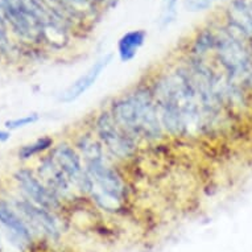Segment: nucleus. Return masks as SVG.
<instances>
[{
  "label": "nucleus",
  "mask_w": 252,
  "mask_h": 252,
  "mask_svg": "<svg viewBox=\"0 0 252 252\" xmlns=\"http://www.w3.org/2000/svg\"><path fill=\"white\" fill-rule=\"evenodd\" d=\"M52 3L63 17L86 20L98 15L100 0H52Z\"/></svg>",
  "instance_id": "12"
},
{
  "label": "nucleus",
  "mask_w": 252,
  "mask_h": 252,
  "mask_svg": "<svg viewBox=\"0 0 252 252\" xmlns=\"http://www.w3.org/2000/svg\"><path fill=\"white\" fill-rule=\"evenodd\" d=\"M37 177L41 180L50 191H53L58 198L63 201L74 199L78 193L75 191L74 186L63 174L58 165L49 156V153L40 160V165L37 168Z\"/></svg>",
  "instance_id": "8"
},
{
  "label": "nucleus",
  "mask_w": 252,
  "mask_h": 252,
  "mask_svg": "<svg viewBox=\"0 0 252 252\" xmlns=\"http://www.w3.org/2000/svg\"><path fill=\"white\" fill-rule=\"evenodd\" d=\"M13 178L17 182L20 190L24 193L25 198L32 201L38 206L45 207L54 213H57L63 206L61 199L58 198L53 191H50L45 184L37 177V174H34L31 169H27V168L17 169Z\"/></svg>",
  "instance_id": "7"
},
{
  "label": "nucleus",
  "mask_w": 252,
  "mask_h": 252,
  "mask_svg": "<svg viewBox=\"0 0 252 252\" xmlns=\"http://www.w3.org/2000/svg\"><path fill=\"white\" fill-rule=\"evenodd\" d=\"M71 143L82 156L85 169L90 178L87 199L107 213H118L127 206L129 199L127 181L90 127L77 131Z\"/></svg>",
  "instance_id": "2"
},
{
  "label": "nucleus",
  "mask_w": 252,
  "mask_h": 252,
  "mask_svg": "<svg viewBox=\"0 0 252 252\" xmlns=\"http://www.w3.org/2000/svg\"><path fill=\"white\" fill-rule=\"evenodd\" d=\"M54 139L52 136H42L37 140H34L33 143H29V144L23 145L17 156L20 160H29V158H33L34 156H38L41 153L49 152L50 149L54 147Z\"/></svg>",
  "instance_id": "14"
},
{
  "label": "nucleus",
  "mask_w": 252,
  "mask_h": 252,
  "mask_svg": "<svg viewBox=\"0 0 252 252\" xmlns=\"http://www.w3.org/2000/svg\"><path fill=\"white\" fill-rule=\"evenodd\" d=\"M108 108L116 122L140 144H157L166 139L148 81L136 83L114 96Z\"/></svg>",
  "instance_id": "3"
},
{
  "label": "nucleus",
  "mask_w": 252,
  "mask_h": 252,
  "mask_svg": "<svg viewBox=\"0 0 252 252\" xmlns=\"http://www.w3.org/2000/svg\"><path fill=\"white\" fill-rule=\"evenodd\" d=\"M111 61V53L104 54L100 58H98L83 74L79 75L78 78L71 82V85H69V87L60 96V100L63 102V103H71V102H75L81 96L85 95L87 91L98 82L102 73L107 69Z\"/></svg>",
  "instance_id": "10"
},
{
  "label": "nucleus",
  "mask_w": 252,
  "mask_h": 252,
  "mask_svg": "<svg viewBox=\"0 0 252 252\" xmlns=\"http://www.w3.org/2000/svg\"><path fill=\"white\" fill-rule=\"evenodd\" d=\"M90 129L116 164L128 162L137 156L141 144L116 122L108 106L93 115Z\"/></svg>",
  "instance_id": "4"
},
{
  "label": "nucleus",
  "mask_w": 252,
  "mask_h": 252,
  "mask_svg": "<svg viewBox=\"0 0 252 252\" xmlns=\"http://www.w3.org/2000/svg\"><path fill=\"white\" fill-rule=\"evenodd\" d=\"M145 40H147V32L144 29H133L124 33L116 45V52L120 61L128 63L135 60L139 50L145 44Z\"/></svg>",
  "instance_id": "13"
},
{
  "label": "nucleus",
  "mask_w": 252,
  "mask_h": 252,
  "mask_svg": "<svg viewBox=\"0 0 252 252\" xmlns=\"http://www.w3.org/2000/svg\"><path fill=\"white\" fill-rule=\"evenodd\" d=\"M226 15L227 27L252 45V0H231Z\"/></svg>",
  "instance_id": "11"
},
{
  "label": "nucleus",
  "mask_w": 252,
  "mask_h": 252,
  "mask_svg": "<svg viewBox=\"0 0 252 252\" xmlns=\"http://www.w3.org/2000/svg\"><path fill=\"white\" fill-rule=\"evenodd\" d=\"M17 213L24 219L32 232L57 240L62 235V227L56 213L33 203L29 199H19L15 202Z\"/></svg>",
  "instance_id": "6"
},
{
  "label": "nucleus",
  "mask_w": 252,
  "mask_h": 252,
  "mask_svg": "<svg viewBox=\"0 0 252 252\" xmlns=\"http://www.w3.org/2000/svg\"><path fill=\"white\" fill-rule=\"evenodd\" d=\"M166 137L189 140L217 135L207 119L189 69L181 63L148 79Z\"/></svg>",
  "instance_id": "1"
},
{
  "label": "nucleus",
  "mask_w": 252,
  "mask_h": 252,
  "mask_svg": "<svg viewBox=\"0 0 252 252\" xmlns=\"http://www.w3.org/2000/svg\"><path fill=\"white\" fill-rule=\"evenodd\" d=\"M40 120V115L33 112V114H28V115L21 116V118H16V119H11L5 122V127L8 129H19L31 124H34L36 122Z\"/></svg>",
  "instance_id": "15"
},
{
  "label": "nucleus",
  "mask_w": 252,
  "mask_h": 252,
  "mask_svg": "<svg viewBox=\"0 0 252 252\" xmlns=\"http://www.w3.org/2000/svg\"><path fill=\"white\" fill-rule=\"evenodd\" d=\"M0 226L7 232L8 240L19 250H24L32 244L33 232L29 228L17 210L12 209L8 203L0 199Z\"/></svg>",
  "instance_id": "9"
},
{
  "label": "nucleus",
  "mask_w": 252,
  "mask_h": 252,
  "mask_svg": "<svg viewBox=\"0 0 252 252\" xmlns=\"http://www.w3.org/2000/svg\"><path fill=\"white\" fill-rule=\"evenodd\" d=\"M174 15H176V0H168V4H166L161 16L162 24H169L170 21L174 19Z\"/></svg>",
  "instance_id": "17"
},
{
  "label": "nucleus",
  "mask_w": 252,
  "mask_h": 252,
  "mask_svg": "<svg viewBox=\"0 0 252 252\" xmlns=\"http://www.w3.org/2000/svg\"><path fill=\"white\" fill-rule=\"evenodd\" d=\"M49 156L63 172L75 191L82 197H86L90 190V178L85 169V162L71 141H60L49 151Z\"/></svg>",
  "instance_id": "5"
},
{
  "label": "nucleus",
  "mask_w": 252,
  "mask_h": 252,
  "mask_svg": "<svg viewBox=\"0 0 252 252\" xmlns=\"http://www.w3.org/2000/svg\"><path fill=\"white\" fill-rule=\"evenodd\" d=\"M217 0H186L185 8L189 12H202L214 4Z\"/></svg>",
  "instance_id": "16"
},
{
  "label": "nucleus",
  "mask_w": 252,
  "mask_h": 252,
  "mask_svg": "<svg viewBox=\"0 0 252 252\" xmlns=\"http://www.w3.org/2000/svg\"><path fill=\"white\" fill-rule=\"evenodd\" d=\"M9 137H11V133L7 132V131H0V143L9 140Z\"/></svg>",
  "instance_id": "18"
}]
</instances>
